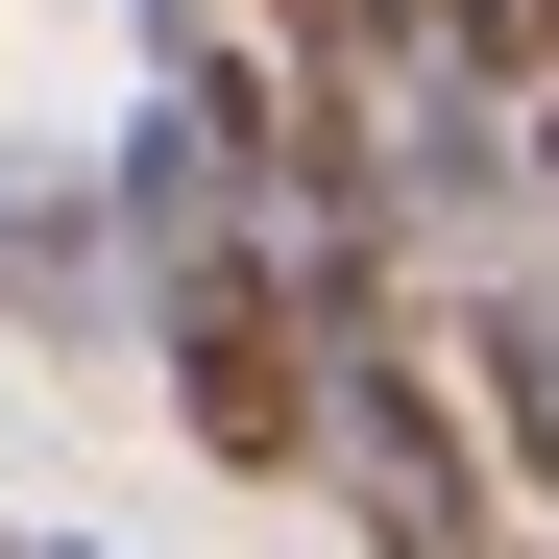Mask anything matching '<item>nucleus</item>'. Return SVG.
I'll return each mask as SVG.
<instances>
[{"label": "nucleus", "instance_id": "39448f33", "mask_svg": "<svg viewBox=\"0 0 559 559\" xmlns=\"http://www.w3.org/2000/svg\"><path fill=\"white\" fill-rule=\"evenodd\" d=\"M511 195L559 219V73H511Z\"/></svg>", "mask_w": 559, "mask_h": 559}, {"label": "nucleus", "instance_id": "20e7f679", "mask_svg": "<svg viewBox=\"0 0 559 559\" xmlns=\"http://www.w3.org/2000/svg\"><path fill=\"white\" fill-rule=\"evenodd\" d=\"M438 390H462V438H487L511 535H559V293H462L438 317Z\"/></svg>", "mask_w": 559, "mask_h": 559}, {"label": "nucleus", "instance_id": "f257e3e1", "mask_svg": "<svg viewBox=\"0 0 559 559\" xmlns=\"http://www.w3.org/2000/svg\"><path fill=\"white\" fill-rule=\"evenodd\" d=\"M317 487H341V535H365V559H511V487H487V438H462L438 341L317 365Z\"/></svg>", "mask_w": 559, "mask_h": 559}, {"label": "nucleus", "instance_id": "0eeeda50", "mask_svg": "<svg viewBox=\"0 0 559 559\" xmlns=\"http://www.w3.org/2000/svg\"><path fill=\"white\" fill-rule=\"evenodd\" d=\"M0 535H25V511H0Z\"/></svg>", "mask_w": 559, "mask_h": 559}, {"label": "nucleus", "instance_id": "7ed1b4c3", "mask_svg": "<svg viewBox=\"0 0 559 559\" xmlns=\"http://www.w3.org/2000/svg\"><path fill=\"white\" fill-rule=\"evenodd\" d=\"M0 341L25 365H122L146 341V267H122V219H98L73 146H0Z\"/></svg>", "mask_w": 559, "mask_h": 559}, {"label": "nucleus", "instance_id": "f03ea898", "mask_svg": "<svg viewBox=\"0 0 559 559\" xmlns=\"http://www.w3.org/2000/svg\"><path fill=\"white\" fill-rule=\"evenodd\" d=\"M146 390H170V438H195L219 487H317V341L267 317V267L146 293Z\"/></svg>", "mask_w": 559, "mask_h": 559}, {"label": "nucleus", "instance_id": "423d86ee", "mask_svg": "<svg viewBox=\"0 0 559 559\" xmlns=\"http://www.w3.org/2000/svg\"><path fill=\"white\" fill-rule=\"evenodd\" d=\"M0 559H98V535H49V511H25V535H0Z\"/></svg>", "mask_w": 559, "mask_h": 559}]
</instances>
